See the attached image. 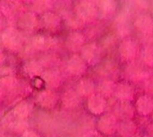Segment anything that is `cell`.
Segmentation results:
<instances>
[{"label":"cell","instance_id":"1","mask_svg":"<svg viewBox=\"0 0 153 137\" xmlns=\"http://www.w3.org/2000/svg\"><path fill=\"white\" fill-rule=\"evenodd\" d=\"M119 120L114 113L107 112L100 116L96 123L97 130L103 136H111L117 133Z\"/></svg>","mask_w":153,"mask_h":137},{"label":"cell","instance_id":"2","mask_svg":"<svg viewBox=\"0 0 153 137\" xmlns=\"http://www.w3.org/2000/svg\"><path fill=\"white\" fill-rule=\"evenodd\" d=\"M59 97L57 93L51 89H44L38 92L36 96L37 104L44 109H52L58 103Z\"/></svg>","mask_w":153,"mask_h":137},{"label":"cell","instance_id":"3","mask_svg":"<svg viewBox=\"0 0 153 137\" xmlns=\"http://www.w3.org/2000/svg\"><path fill=\"white\" fill-rule=\"evenodd\" d=\"M86 107L88 111L94 116H101L106 113L108 108V100L99 93H95L87 99Z\"/></svg>","mask_w":153,"mask_h":137},{"label":"cell","instance_id":"4","mask_svg":"<svg viewBox=\"0 0 153 137\" xmlns=\"http://www.w3.org/2000/svg\"><path fill=\"white\" fill-rule=\"evenodd\" d=\"M118 120H132L136 113L135 106L132 101H118L113 112Z\"/></svg>","mask_w":153,"mask_h":137},{"label":"cell","instance_id":"5","mask_svg":"<svg viewBox=\"0 0 153 137\" xmlns=\"http://www.w3.org/2000/svg\"><path fill=\"white\" fill-rule=\"evenodd\" d=\"M114 96L118 101H133L135 97V90L130 83L121 82L116 84Z\"/></svg>","mask_w":153,"mask_h":137},{"label":"cell","instance_id":"6","mask_svg":"<svg viewBox=\"0 0 153 137\" xmlns=\"http://www.w3.org/2000/svg\"><path fill=\"white\" fill-rule=\"evenodd\" d=\"M33 110V104L28 100L20 101L12 110V118L20 119V120H27L29 117L31 115Z\"/></svg>","mask_w":153,"mask_h":137},{"label":"cell","instance_id":"7","mask_svg":"<svg viewBox=\"0 0 153 137\" xmlns=\"http://www.w3.org/2000/svg\"><path fill=\"white\" fill-rule=\"evenodd\" d=\"M136 112L142 117H150L153 113V98L150 95H140L135 101Z\"/></svg>","mask_w":153,"mask_h":137},{"label":"cell","instance_id":"8","mask_svg":"<svg viewBox=\"0 0 153 137\" xmlns=\"http://www.w3.org/2000/svg\"><path fill=\"white\" fill-rule=\"evenodd\" d=\"M82 97L81 95L77 92L76 90H67L65 91L61 98H60V101H61V103H62V106L65 108V109H74L75 108H77L78 106H80L81 102H82Z\"/></svg>","mask_w":153,"mask_h":137},{"label":"cell","instance_id":"9","mask_svg":"<svg viewBox=\"0 0 153 137\" xmlns=\"http://www.w3.org/2000/svg\"><path fill=\"white\" fill-rule=\"evenodd\" d=\"M75 90L81 95L82 98H86V99L97 93V86L95 83L93 82V80L90 78L81 79L78 82Z\"/></svg>","mask_w":153,"mask_h":137},{"label":"cell","instance_id":"10","mask_svg":"<svg viewBox=\"0 0 153 137\" xmlns=\"http://www.w3.org/2000/svg\"><path fill=\"white\" fill-rule=\"evenodd\" d=\"M117 133L119 136L134 137L138 133V127L133 119L132 120H119Z\"/></svg>","mask_w":153,"mask_h":137},{"label":"cell","instance_id":"11","mask_svg":"<svg viewBox=\"0 0 153 137\" xmlns=\"http://www.w3.org/2000/svg\"><path fill=\"white\" fill-rule=\"evenodd\" d=\"M41 77L45 83V85L48 89H56L62 83V76L60 74L54 71H48L41 74Z\"/></svg>","mask_w":153,"mask_h":137},{"label":"cell","instance_id":"12","mask_svg":"<svg viewBox=\"0 0 153 137\" xmlns=\"http://www.w3.org/2000/svg\"><path fill=\"white\" fill-rule=\"evenodd\" d=\"M116 84L117 83H115L111 80H102L99 83V84H97V93L102 95L107 99L110 98L114 96Z\"/></svg>","mask_w":153,"mask_h":137},{"label":"cell","instance_id":"13","mask_svg":"<svg viewBox=\"0 0 153 137\" xmlns=\"http://www.w3.org/2000/svg\"><path fill=\"white\" fill-rule=\"evenodd\" d=\"M85 65L84 63L82 61V59H80L78 57H74L71 59V61L68 63V66L67 69L69 71V73L73 75H81L84 73L85 71Z\"/></svg>","mask_w":153,"mask_h":137},{"label":"cell","instance_id":"14","mask_svg":"<svg viewBox=\"0 0 153 137\" xmlns=\"http://www.w3.org/2000/svg\"><path fill=\"white\" fill-rule=\"evenodd\" d=\"M9 128L15 134H19L22 135L23 134L25 131L29 130V124L27 122V120H20V119H16L13 118H11V121L9 123Z\"/></svg>","mask_w":153,"mask_h":137},{"label":"cell","instance_id":"15","mask_svg":"<svg viewBox=\"0 0 153 137\" xmlns=\"http://www.w3.org/2000/svg\"><path fill=\"white\" fill-rule=\"evenodd\" d=\"M17 85H18L17 80L12 75H6L1 79V90H2V92L13 91L14 89H16Z\"/></svg>","mask_w":153,"mask_h":137},{"label":"cell","instance_id":"16","mask_svg":"<svg viewBox=\"0 0 153 137\" xmlns=\"http://www.w3.org/2000/svg\"><path fill=\"white\" fill-rule=\"evenodd\" d=\"M25 72L27 73L28 75L31 77H39L40 75L42 70L39 65L38 64H30L27 67H25Z\"/></svg>","mask_w":153,"mask_h":137},{"label":"cell","instance_id":"17","mask_svg":"<svg viewBox=\"0 0 153 137\" xmlns=\"http://www.w3.org/2000/svg\"><path fill=\"white\" fill-rule=\"evenodd\" d=\"M134 48H133V46L131 44L126 43V44L124 45L123 50H122V54H123V56L126 58H127V59L132 58L134 57Z\"/></svg>","mask_w":153,"mask_h":137},{"label":"cell","instance_id":"18","mask_svg":"<svg viewBox=\"0 0 153 137\" xmlns=\"http://www.w3.org/2000/svg\"><path fill=\"white\" fill-rule=\"evenodd\" d=\"M143 90L145 92V94L150 95L153 98V78H149L144 82L143 84Z\"/></svg>","mask_w":153,"mask_h":137},{"label":"cell","instance_id":"19","mask_svg":"<svg viewBox=\"0 0 153 137\" xmlns=\"http://www.w3.org/2000/svg\"><path fill=\"white\" fill-rule=\"evenodd\" d=\"M20 137H41V136L38 132L29 129V130L25 131L23 134H22Z\"/></svg>","mask_w":153,"mask_h":137},{"label":"cell","instance_id":"20","mask_svg":"<svg viewBox=\"0 0 153 137\" xmlns=\"http://www.w3.org/2000/svg\"><path fill=\"white\" fill-rule=\"evenodd\" d=\"M143 137H153V134L152 133H149V134H146V135H144Z\"/></svg>","mask_w":153,"mask_h":137},{"label":"cell","instance_id":"21","mask_svg":"<svg viewBox=\"0 0 153 137\" xmlns=\"http://www.w3.org/2000/svg\"><path fill=\"white\" fill-rule=\"evenodd\" d=\"M152 121H153V113H152Z\"/></svg>","mask_w":153,"mask_h":137},{"label":"cell","instance_id":"22","mask_svg":"<svg viewBox=\"0 0 153 137\" xmlns=\"http://www.w3.org/2000/svg\"><path fill=\"white\" fill-rule=\"evenodd\" d=\"M118 137H122V136H118Z\"/></svg>","mask_w":153,"mask_h":137}]
</instances>
